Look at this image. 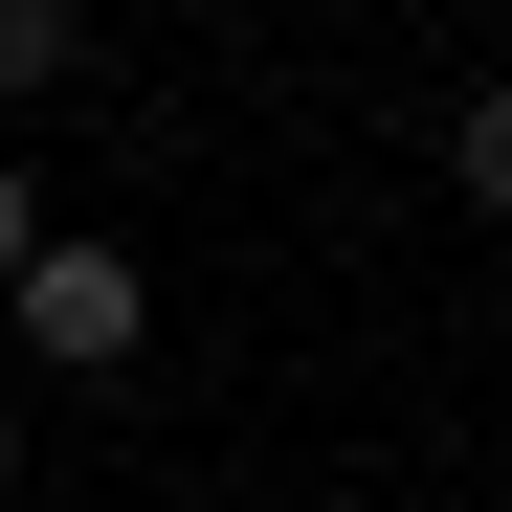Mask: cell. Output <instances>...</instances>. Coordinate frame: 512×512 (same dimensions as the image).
<instances>
[{
    "label": "cell",
    "instance_id": "4",
    "mask_svg": "<svg viewBox=\"0 0 512 512\" xmlns=\"http://www.w3.org/2000/svg\"><path fill=\"white\" fill-rule=\"evenodd\" d=\"M45 245H67V201L23 179V156H0V290H23V268H45Z\"/></svg>",
    "mask_w": 512,
    "mask_h": 512
},
{
    "label": "cell",
    "instance_id": "1",
    "mask_svg": "<svg viewBox=\"0 0 512 512\" xmlns=\"http://www.w3.org/2000/svg\"><path fill=\"white\" fill-rule=\"evenodd\" d=\"M0 334H23V357H45V379H134V357H156V268H134V245H112V223H67V245H45V268H23V290H0Z\"/></svg>",
    "mask_w": 512,
    "mask_h": 512
},
{
    "label": "cell",
    "instance_id": "2",
    "mask_svg": "<svg viewBox=\"0 0 512 512\" xmlns=\"http://www.w3.org/2000/svg\"><path fill=\"white\" fill-rule=\"evenodd\" d=\"M45 90H90V0H0V112H45Z\"/></svg>",
    "mask_w": 512,
    "mask_h": 512
},
{
    "label": "cell",
    "instance_id": "5",
    "mask_svg": "<svg viewBox=\"0 0 512 512\" xmlns=\"http://www.w3.org/2000/svg\"><path fill=\"white\" fill-rule=\"evenodd\" d=\"M0 512H23V379H0Z\"/></svg>",
    "mask_w": 512,
    "mask_h": 512
},
{
    "label": "cell",
    "instance_id": "3",
    "mask_svg": "<svg viewBox=\"0 0 512 512\" xmlns=\"http://www.w3.org/2000/svg\"><path fill=\"white\" fill-rule=\"evenodd\" d=\"M446 201L512 223V67H490V90H446Z\"/></svg>",
    "mask_w": 512,
    "mask_h": 512
}]
</instances>
